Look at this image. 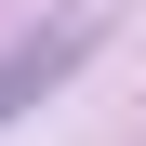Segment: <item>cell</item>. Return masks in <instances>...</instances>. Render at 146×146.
I'll return each instance as SVG.
<instances>
[{"label":"cell","mask_w":146,"mask_h":146,"mask_svg":"<svg viewBox=\"0 0 146 146\" xmlns=\"http://www.w3.org/2000/svg\"><path fill=\"white\" fill-rule=\"evenodd\" d=\"M93 40H106V27H93V13H53V27H27V40H13V53H0V119H27L40 93H53L66 66L93 53Z\"/></svg>","instance_id":"cell-1"}]
</instances>
